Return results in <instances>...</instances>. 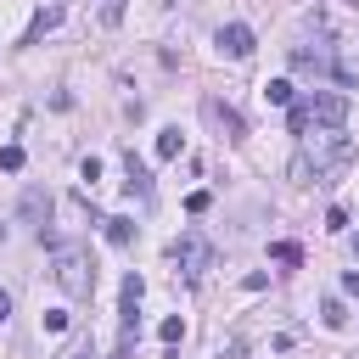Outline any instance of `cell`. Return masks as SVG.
<instances>
[{
    "mask_svg": "<svg viewBox=\"0 0 359 359\" xmlns=\"http://www.w3.org/2000/svg\"><path fill=\"white\" fill-rule=\"evenodd\" d=\"M157 337H163V342H180V337H185V320H180V314H168V320L157 325Z\"/></svg>",
    "mask_w": 359,
    "mask_h": 359,
    "instance_id": "cell-16",
    "label": "cell"
},
{
    "mask_svg": "<svg viewBox=\"0 0 359 359\" xmlns=\"http://www.w3.org/2000/svg\"><path fill=\"white\" fill-rule=\"evenodd\" d=\"M219 359H247V348H241V342H224V348H219Z\"/></svg>",
    "mask_w": 359,
    "mask_h": 359,
    "instance_id": "cell-23",
    "label": "cell"
},
{
    "mask_svg": "<svg viewBox=\"0 0 359 359\" xmlns=\"http://www.w3.org/2000/svg\"><path fill=\"white\" fill-rule=\"evenodd\" d=\"M303 146H297V157H292V185H331L348 163H353V140L342 135V129H309V135H297Z\"/></svg>",
    "mask_w": 359,
    "mask_h": 359,
    "instance_id": "cell-1",
    "label": "cell"
},
{
    "mask_svg": "<svg viewBox=\"0 0 359 359\" xmlns=\"http://www.w3.org/2000/svg\"><path fill=\"white\" fill-rule=\"evenodd\" d=\"M0 168L17 174V168H22V146H0Z\"/></svg>",
    "mask_w": 359,
    "mask_h": 359,
    "instance_id": "cell-17",
    "label": "cell"
},
{
    "mask_svg": "<svg viewBox=\"0 0 359 359\" xmlns=\"http://www.w3.org/2000/svg\"><path fill=\"white\" fill-rule=\"evenodd\" d=\"M342 292H353V297H359V275H342Z\"/></svg>",
    "mask_w": 359,
    "mask_h": 359,
    "instance_id": "cell-24",
    "label": "cell"
},
{
    "mask_svg": "<svg viewBox=\"0 0 359 359\" xmlns=\"http://www.w3.org/2000/svg\"><path fill=\"white\" fill-rule=\"evenodd\" d=\"M50 264H56V286H62L67 297H90V292H95V264H90L84 247L56 241V247H50Z\"/></svg>",
    "mask_w": 359,
    "mask_h": 359,
    "instance_id": "cell-3",
    "label": "cell"
},
{
    "mask_svg": "<svg viewBox=\"0 0 359 359\" xmlns=\"http://www.w3.org/2000/svg\"><path fill=\"white\" fill-rule=\"evenodd\" d=\"M45 331H67V314L62 309H45Z\"/></svg>",
    "mask_w": 359,
    "mask_h": 359,
    "instance_id": "cell-22",
    "label": "cell"
},
{
    "mask_svg": "<svg viewBox=\"0 0 359 359\" xmlns=\"http://www.w3.org/2000/svg\"><path fill=\"white\" fill-rule=\"evenodd\" d=\"M292 67H297V73H314V79H320V73H331L337 84H348V73L337 67V56H331L325 45H314V50H309V45H292Z\"/></svg>",
    "mask_w": 359,
    "mask_h": 359,
    "instance_id": "cell-5",
    "label": "cell"
},
{
    "mask_svg": "<svg viewBox=\"0 0 359 359\" xmlns=\"http://www.w3.org/2000/svg\"><path fill=\"white\" fill-rule=\"evenodd\" d=\"M325 230H337V236H342V230H348V208H331V213H325Z\"/></svg>",
    "mask_w": 359,
    "mask_h": 359,
    "instance_id": "cell-21",
    "label": "cell"
},
{
    "mask_svg": "<svg viewBox=\"0 0 359 359\" xmlns=\"http://www.w3.org/2000/svg\"><path fill=\"white\" fill-rule=\"evenodd\" d=\"M219 50L236 56V62L252 56V28H247V22H224V28H219Z\"/></svg>",
    "mask_w": 359,
    "mask_h": 359,
    "instance_id": "cell-7",
    "label": "cell"
},
{
    "mask_svg": "<svg viewBox=\"0 0 359 359\" xmlns=\"http://www.w3.org/2000/svg\"><path fill=\"white\" fill-rule=\"evenodd\" d=\"M208 208H213L208 191H191V196H185V213H208Z\"/></svg>",
    "mask_w": 359,
    "mask_h": 359,
    "instance_id": "cell-19",
    "label": "cell"
},
{
    "mask_svg": "<svg viewBox=\"0 0 359 359\" xmlns=\"http://www.w3.org/2000/svg\"><path fill=\"white\" fill-rule=\"evenodd\" d=\"M174 264H180L191 280H202V275L213 269V241H208L202 230H185V236L174 241Z\"/></svg>",
    "mask_w": 359,
    "mask_h": 359,
    "instance_id": "cell-4",
    "label": "cell"
},
{
    "mask_svg": "<svg viewBox=\"0 0 359 359\" xmlns=\"http://www.w3.org/2000/svg\"><path fill=\"white\" fill-rule=\"evenodd\" d=\"M264 101H269V107H292V101H297V90H292L286 79H269V84H264Z\"/></svg>",
    "mask_w": 359,
    "mask_h": 359,
    "instance_id": "cell-11",
    "label": "cell"
},
{
    "mask_svg": "<svg viewBox=\"0 0 359 359\" xmlns=\"http://www.w3.org/2000/svg\"><path fill=\"white\" fill-rule=\"evenodd\" d=\"M56 22H62V6H50V11H39V17L28 22V34H22V45H39V39H45V34L56 28Z\"/></svg>",
    "mask_w": 359,
    "mask_h": 359,
    "instance_id": "cell-9",
    "label": "cell"
},
{
    "mask_svg": "<svg viewBox=\"0 0 359 359\" xmlns=\"http://www.w3.org/2000/svg\"><path fill=\"white\" fill-rule=\"evenodd\" d=\"M269 258L286 264V269H297V264H303V247H297V241H269Z\"/></svg>",
    "mask_w": 359,
    "mask_h": 359,
    "instance_id": "cell-13",
    "label": "cell"
},
{
    "mask_svg": "<svg viewBox=\"0 0 359 359\" xmlns=\"http://www.w3.org/2000/svg\"><path fill=\"white\" fill-rule=\"evenodd\" d=\"M79 180H84V185H95V180H101V163H95V157H84V163H79Z\"/></svg>",
    "mask_w": 359,
    "mask_h": 359,
    "instance_id": "cell-20",
    "label": "cell"
},
{
    "mask_svg": "<svg viewBox=\"0 0 359 359\" xmlns=\"http://www.w3.org/2000/svg\"><path fill=\"white\" fill-rule=\"evenodd\" d=\"M342 118H348V95H342V90H309V95H297V101L286 107L292 135H309V129H342Z\"/></svg>",
    "mask_w": 359,
    "mask_h": 359,
    "instance_id": "cell-2",
    "label": "cell"
},
{
    "mask_svg": "<svg viewBox=\"0 0 359 359\" xmlns=\"http://www.w3.org/2000/svg\"><path fill=\"white\" fill-rule=\"evenodd\" d=\"M146 297V280L140 275H123V303H140Z\"/></svg>",
    "mask_w": 359,
    "mask_h": 359,
    "instance_id": "cell-18",
    "label": "cell"
},
{
    "mask_svg": "<svg viewBox=\"0 0 359 359\" xmlns=\"http://www.w3.org/2000/svg\"><path fill=\"white\" fill-rule=\"evenodd\" d=\"M180 151H185V135H180V129H157V157L168 163V157H180Z\"/></svg>",
    "mask_w": 359,
    "mask_h": 359,
    "instance_id": "cell-12",
    "label": "cell"
},
{
    "mask_svg": "<svg viewBox=\"0 0 359 359\" xmlns=\"http://www.w3.org/2000/svg\"><path fill=\"white\" fill-rule=\"evenodd\" d=\"M67 359H95V353H90V348H73V353H67Z\"/></svg>",
    "mask_w": 359,
    "mask_h": 359,
    "instance_id": "cell-27",
    "label": "cell"
},
{
    "mask_svg": "<svg viewBox=\"0 0 359 359\" xmlns=\"http://www.w3.org/2000/svg\"><path fill=\"white\" fill-rule=\"evenodd\" d=\"M202 118H208L224 140H247V123H241V112H236V107H224V101H213V95H208V101H202Z\"/></svg>",
    "mask_w": 359,
    "mask_h": 359,
    "instance_id": "cell-6",
    "label": "cell"
},
{
    "mask_svg": "<svg viewBox=\"0 0 359 359\" xmlns=\"http://www.w3.org/2000/svg\"><path fill=\"white\" fill-rule=\"evenodd\" d=\"M123 174H129V180H123V191L146 202V196H151V168H146V163H140L135 151H123Z\"/></svg>",
    "mask_w": 359,
    "mask_h": 359,
    "instance_id": "cell-8",
    "label": "cell"
},
{
    "mask_svg": "<svg viewBox=\"0 0 359 359\" xmlns=\"http://www.w3.org/2000/svg\"><path fill=\"white\" fill-rule=\"evenodd\" d=\"M101 230H107V241H112V247H129V241H135V219H123V213L101 219Z\"/></svg>",
    "mask_w": 359,
    "mask_h": 359,
    "instance_id": "cell-10",
    "label": "cell"
},
{
    "mask_svg": "<svg viewBox=\"0 0 359 359\" xmlns=\"http://www.w3.org/2000/svg\"><path fill=\"white\" fill-rule=\"evenodd\" d=\"M56 6H67V0H56Z\"/></svg>",
    "mask_w": 359,
    "mask_h": 359,
    "instance_id": "cell-29",
    "label": "cell"
},
{
    "mask_svg": "<svg viewBox=\"0 0 359 359\" xmlns=\"http://www.w3.org/2000/svg\"><path fill=\"white\" fill-rule=\"evenodd\" d=\"M320 314H325V325L337 331V325H348V309H342V297H325L320 303Z\"/></svg>",
    "mask_w": 359,
    "mask_h": 359,
    "instance_id": "cell-14",
    "label": "cell"
},
{
    "mask_svg": "<svg viewBox=\"0 0 359 359\" xmlns=\"http://www.w3.org/2000/svg\"><path fill=\"white\" fill-rule=\"evenodd\" d=\"M6 314H11V292H0V325H6Z\"/></svg>",
    "mask_w": 359,
    "mask_h": 359,
    "instance_id": "cell-26",
    "label": "cell"
},
{
    "mask_svg": "<svg viewBox=\"0 0 359 359\" xmlns=\"http://www.w3.org/2000/svg\"><path fill=\"white\" fill-rule=\"evenodd\" d=\"M118 11H123V0H107V22H118Z\"/></svg>",
    "mask_w": 359,
    "mask_h": 359,
    "instance_id": "cell-25",
    "label": "cell"
},
{
    "mask_svg": "<svg viewBox=\"0 0 359 359\" xmlns=\"http://www.w3.org/2000/svg\"><path fill=\"white\" fill-rule=\"evenodd\" d=\"M22 213H28V219H39V213H50V196H39V191H28V196H22Z\"/></svg>",
    "mask_w": 359,
    "mask_h": 359,
    "instance_id": "cell-15",
    "label": "cell"
},
{
    "mask_svg": "<svg viewBox=\"0 0 359 359\" xmlns=\"http://www.w3.org/2000/svg\"><path fill=\"white\" fill-rule=\"evenodd\" d=\"M353 252H359V236H353Z\"/></svg>",
    "mask_w": 359,
    "mask_h": 359,
    "instance_id": "cell-28",
    "label": "cell"
}]
</instances>
